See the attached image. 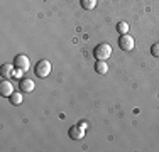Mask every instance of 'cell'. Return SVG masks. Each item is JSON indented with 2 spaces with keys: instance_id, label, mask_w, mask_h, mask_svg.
<instances>
[{
  "instance_id": "cell-9",
  "label": "cell",
  "mask_w": 159,
  "mask_h": 152,
  "mask_svg": "<svg viewBox=\"0 0 159 152\" xmlns=\"http://www.w3.org/2000/svg\"><path fill=\"white\" fill-rule=\"evenodd\" d=\"M95 71L98 74H105L108 71V64H107V61H100V59H97V63H95Z\"/></svg>"
},
{
  "instance_id": "cell-10",
  "label": "cell",
  "mask_w": 159,
  "mask_h": 152,
  "mask_svg": "<svg viewBox=\"0 0 159 152\" xmlns=\"http://www.w3.org/2000/svg\"><path fill=\"white\" fill-rule=\"evenodd\" d=\"M22 98H24V95H22V91H20V93H12L9 96V100H10V103H12V105L17 106V105L22 103Z\"/></svg>"
},
{
  "instance_id": "cell-5",
  "label": "cell",
  "mask_w": 159,
  "mask_h": 152,
  "mask_svg": "<svg viewBox=\"0 0 159 152\" xmlns=\"http://www.w3.org/2000/svg\"><path fill=\"white\" fill-rule=\"evenodd\" d=\"M12 93H14V86H12V83L7 81V78L3 79V81H0V95H2L3 98H9Z\"/></svg>"
},
{
  "instance_id": "cell-11",
  "label": "cell",
  "mask_w": 159,
  "mask_h": 152,
  "mask_svg": "<svg viewBox=\"0 0 159 152\" xmlns=\"http://www.w3.org/2000/svg\"><path fill=\"white\" fill-rule=\"evenodd\" d=\"M80 3L85 10H93L97 7V0H80Z\"/></svg>"
},
{
  "instance_id": "cell-1",
  "label": "cell",
  "mask_w": 159,
  "mask_h": 152,
  "mask_svg": "<svg viewBox=\"0 0 159 152\" xmlns=\"http://www.w3.org/2000/svg\"><path fill=\"white\" fill-rule=\"evenodd\" d=\"M93 56L100 61H107L112 56V46L108 42H100L98 46H95V49H93Z\"/></svg>"
},
{
  "instance_id": "cell-7",
  "label": "cell",
  "mask_w": 159,
  "mask_h": 152,
  "mask_svg": "<svg viewBox=\"0 0 159 152\" xmlns=\"http://www.w3.org/2000/svg\"><path fill=\"white\" fill-rule=\"evenodd\" d=\"M70 137L73 140H80V139H83V137H85V132H83V128H80L78 125H75V127L70 128Z\"/></svg>"
},
{
  "instance_id": "cell-4",
  "label": "cell",
  "mask_w": 159,
  "mask_h": 152,
  "mask_svg": "<svg viewBox=\"0 0 159 152\" xmlns=\"http://www.w3.org/2000/svg\"><path fill=\"white\" fill-rule=\"evenodd\" d=\"M12 64L17 68L19 71H27L29 68H31V61H29V58L25 54H17L16 58H14Z\"/></svg>"
},
{
  "instance_id": "cell-6",
  "label": "cell",
  "mask_w": 159,
  "mask_h": 152,
  "mask_svg": "<svg viewBox=\"0 0 159 152\" xmlns=\"http://www.w3.org/2000/svg\"><path fill=\"white\" fill-rule=\"evenodd\" d=\"M34 88H36V83L29 78L19 81V90H20L22 93H31V91H34Z\"/></svg>"
},
{
  "instance_id": "cell-12",
  "label": "cell",
  "mask_w": 159,
  "mask_h": 152,
  "mask_svg": "<svg viewBox=\"0 0 159 152\" xmlns=\"http://www.w3.org/2000/svg\"><path fill=\"white\" fill-rule=\"evenodd\" d=\"M117 30H119V34H129V24L127 22H119L117 24Z\"/></svg>"
},
{
  "instance_id": "cell-3",
  "label": "cell",
  "mask_w": 159,
  "mask_h": 152,
  "mask_svg": "<svg viewBox=\"0 0 159 152\" xmlns=\"http://www.w3.org/2000/svg\"><path fill=\"white\" fill-rule=\"evenodd\" d=\"M117 42H119V47L122 49V51H125V52L132 51V49H134V46H135L132 36H129V34H120V37H119V41H117Z\"/></svg>"
},
{
  "instance_id": "cell-13",
  "label": "cell",
  "mask_w": 159,
  "mask_h": 152,
  "mask_svg": "<svg viewBox=\"0 0 159 152\" xmlns=\"http://www.w3.org/2000/svg\"><path fill=\"white\" fill-rule=\"evenodd\" d=\"M151 54H152L154 58H159V42L151 46Z\"/></svg>"
},
{
  "instance_id": "cell-2",
  "label": "cell",
  "mask_w": 159,
  "mask_h": 152,
  "mask_svg": "<svg viewBox=\"0 0 159 152\" xmlns=\"http://www.w3.org/2000/svg\"><path fill=\"white\" fill-rule=\"evenodd\" d=\"M51 69H52L51 63L48 59H41V61H37L36 68H34V73H36L37 78H48L51 74Z\"/></svg>"
},
{
  "instance_id": "cell-8",
  "label": "cell",
  "mask_w": 159,
  "mask_h": 152,
  "mask_svg": "<svg viewBox=\"0 0 159 152\" xmlns=\"http://www.w3.org/2000/svg\"><path fill=\"white\" fill-rule=\"evenodd\" d=\"M14 64H2V68H0V74H2V78H10L14 73Z\"/></svg>"
}]
</instances>
